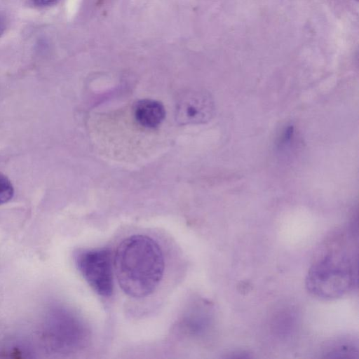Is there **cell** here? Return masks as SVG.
<instances>
[{"label": "cell", "mask_w": 359, "mask_h": 359, "mask_svg": "<svg viewBox=\"0 0 359 359\" xmlns=\"http://www.w3.org/2000/svg\"><path fill=\"white\" fill-rule=\"evenodd\" d=\"M14 189L11 181L0 173V205L8 202L13 196Z\"/></svg>", "instance_id": "8992f818"}, {"label": "cell", "mask_w": 359, "mask_h": 359, "mask_svg": "<svg viewBox=\"0 0 359 359\" xmlns=\"http://www.w3.org/2000/svg\"><path fill=\"white\" fill-rule=\"evenodd\" d=\"M354 238H337L323 247L309 269L306 287L313 297L325 300L340 298L358 285V248Z\"/></svg>", "instance_id": "7a4b0ae2"}, {"label": "cell", "mask_w": 359, "mask_h": 359, "mask_svg": "<svg viewBox=\"0 0 359 359\" xmlns=\"http://www.w3.org/2000/svg\"><path fill=\"white\" fill-rule=\"evenodd\" d=\"M76 266L92 289L102 297L113 292L111 253L107 248L81 250L75 255Z\"/></svg>", "instance_id": "3957f363"}, {"label": "cell", "mask_w": 359, "mask_h": 359, "mask_svg": "<svg viewBox=\"0 0 359 359\" xmlns=\"http://www.w3.org/2000/svg\"><path fill=\"white\" fill-rule=\"evenodd\" d=\"M215 106L211 96L201 90H190L180 97L176 104V120L181 124H198L208 121Z\"/></svg>", "instance_id": "277c9868"}, {"label": "cell", "mask_w": 359, "mask_h": 359, "mask_svg": "<svg viewBox=\"0 0 359 359\" xmlns=\"http://www.w3.org/2000/svg\"><path fill=\"white\" fill-rule=\"evenodd\" d=\"M35 4L38 6H47L53 2H54L55 0H34Z\"/></svg>", "instance_id": "52a82bcc"}, {"label": "cell", "mask_w": 359, "mask_h": 359, "mask_svg": "<svg viewBox=\"0 0 359 359\" xmlns=\"http://www.w3.org/2000/svg\"><path fill=\"white\" fill-rule=\"evenodd\" d=\"M4 24L1 21V20L0 19V35L1 34V33L3 32L4 31Z\"/></svg>", "instance_id": "ba28073f"}, {"label": "cell", "mask_w": 359, "mask_h": 359, "mask_svg": "<svg viewBox=\"0 0 359 359\" xmlns=\"http://www.w3.org/2000/svg\"><path fill=\"white\" fill-rule=\"evenodd\" d=\"M117 282L134 299L151 294L161 281L165 261L158 243L149 236H130L118 245L114 257Z\"/></svg>", "instance_id": "6da1fadb"}, {"label": "cell", "mask_w": 359, "mask_h": 359, "mask_svg": "<svg viewBox=\"0 0 359 359\" xmlns=\"http://www.w3.org/2000/svg\"><path fill=\"white\" fill-rule=\"evenodd\" d=\"M134 116L140 125L147 128L158 127L164 120L165 110L158 101L144 99L138 101L134 107Z\"/></svg>", "instance_id": "5b68a950"}]
</instances>
